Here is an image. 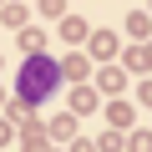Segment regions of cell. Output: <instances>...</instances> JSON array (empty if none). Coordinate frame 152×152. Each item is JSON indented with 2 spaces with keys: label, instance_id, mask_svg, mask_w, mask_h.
Returning a JSON list of instances; mask_svg holds the SVG:
<instances>
[{
  "label": "cell",
  "instance_id": "cell-1",
  "mask_svg": "<svg viewBox=\"0 0 152 152\" xmlns=\"http://www.w3.org/2000/svg\"><path fill=\"white\" fill-rule=\"evenodd\" d=\"M20 91H26V102H46L51 91H56V71H51V61H26V71H20Z\"/></svg>",
  "mask_w": 152,
  "mask_h": 152
}]
</instances>
